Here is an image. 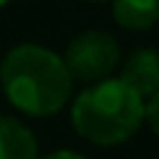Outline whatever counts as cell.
Wrapping results in <instances>:
<instances>
[{"label":"cell","mask_w":159,"mask_h":159,"mask_svg":"<svg viewBox=\"0 0 159 159\" xmlns=\"http://www.w3.org/2000/svg\"><path fill=\"white\" fill-rule=\"evenodd\" d=\"M6 3H8V0H0V8H3V6H6Z\"/></svg>","instance_id":"ba28073f"},{"label":"cell","mask_w":159,"mask_h":159,"mask_svg":"<svg viewBox=\"0 0 159 159\" xmlns=\"http://www.w3.org/2000/svg\"><path fill=\"white\" fill-rule=\"evenodd\" d=\"M119 80H122L127 88H133L143 101L159 96V56L151 48L133 51L130 58L122 64Z\"/></svg>","instance_id":"277c9868"},{"label":"cell","mask_w":159,"mask_h":159,"mask_svg":"<svg viewBox=\"0 0 159 159\" xmlns=\"http://www.w3.org/2000/svg\"><path fill=\"white\" fill-rule=\"evenodd\" d=\"M146 101L119 77L93 82L72 103V127L96 146H119L143 125Z\"/></svg>","instance_id":"7a4b0ae2"},{"label":"cell","mask_w":159,"mask_h":159,"mask_svg":"<svg viewBox=\"0 0 159 159\" xmlns=\"http://www.w3.org/2000/svg\"><path fill=\"white\" fill-rule=\"evenodd\" d=\"M64 64H66L72 80L82 82H101L111 77V72L119 64V45L114 34L103 29H85L77 37L69 40L64 51Z\"/></svg>","instance_id":"3957f363"},{"label":"cell","mask_w":159,"mask_h":159,"mask_svg":"<svg viewBox=\"0 0 159 159\" xmlns=\"http://www.w3.org/2000/svg\"><path fill=\"white\" fill-rule=\"evenodd\" d=\"M0 159H37L34 133L8 114H0Z\"/></svg>","instance_id":"5b68a950"},{"label":"cell","mask_w":159,"mask_h":159,"mask_svg":"<svg viewBox=\"0 0 159 159\" xmlns=\"http://www.w3.org/2000/svg\"><path fill=\"white\" fill-rule=\"evenodd\" d=\"M43 159H88V157H82V154H77V151H53V154H48V157H43Z\"/></svg>","instance_id":"52a82bcc"},{"label":"cell","mask_w":159,"mask_h":159,"mask_svg":"<svg viewBox=\"0 0 159 159\" xmlns=\"http://www.w3.org/2000/svg\"><path fill=\"white\" fill-rule=\"evenodd\" d=\"M0 88L19 111L29 117H51L69 103L74 80L58 53L45 45L24 43L3 56Z\"/></svg>","instance_id":"6da1fadb"},{"label":"cell","mask_w":159,"mask_h":159,"mask_svg":"<svg viewBox=\"0 0 159 159\" xmlns=\"http://www.w3.org/2000/svg\"><path fill=\"white\" fill-rule=\"evenodd\" d=\"M90 3H103V0H90Z\"/></svg>","instance_id":"9c48e42d"},{"label":"cell","mask_w":159,"mask_h":159,"mask_svg":"<svg viewBox=\"0 0 159 159\" xmlns=\"http://www.w3.org/2000/svg\"><path fill=\"white\" fill-rule=\"evenodd\" d=\"M111 13L119 27L130 32H146L157 24L159 0H111Z\"/></svg>","instance_id":"8992f818"}]
</instances>
